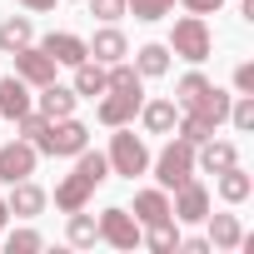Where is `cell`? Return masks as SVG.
I'll list each match as a JSON object with an SVG mask.
<instances>
[{"label": "cell", "mask_w": 254, "mask_h": 254, "mask_svg": "<svg viewBox=\"0 0 254 254\" xmlns=\"http://www.w3.org/2000/svg\"><path fill=\"white\" fill-rule=\"evenodd\" d=\"M110 170L115 175H125V180H135V175H145L150 170V150H145V140L135 135V130H125V125H115V140H110Z\"/></svg>", "instance_id": "cell-1"}, {"label": "cell", "mask_w": 254, "mask_h": 254, "mask_svg": "<svg viewBox=\"0 0 254 254\" xmlns=\"http://www.w3.org/2000/svg\"><path fill=\"white\" fill-rule=\"evenodd\" d=\"M170 50H175L180 60H190V65L209 60L214 40H209V25H204V15H185V20H175V30H170Z\"/></svg>", "instance_id": "cell-2"}, {"label": "cell", "mask_w": 254, "mask_h": 254, "mask_svg": "<svg viewBox=\"0 0 254 254\" xmlns=\"http://www.w3.org/2000/svg\"><path fill=\"white\" fill-rule=\"evenodd\" d=\"M85 145H90V130H85L75 115H65V120H50V130L40 135V145H35V150H45V155H55V160H60V155H80Z\"/></svg>", "instance_id": "cell-3"}, {"label": "cell", "mask_w": 254, "mask_h": 254, "mask_svg": "<svg viewBox=\"0 0 254 254\" xmlns=\"http://www.w3.org/2000/svg\"><path fill=\"white\" fill-rule=\"evenodd\" d=\"M155 175H160V190L185 185V180L194 175V145H190V140H170V145L160 150V160H155Z\"/></svg>", "instance_id": "cell-4"}, {"label": "cell", "mask_w": 254, "mask_h": 254, "mask_svg": "<svg viewBox=\"0 0 254 254\" xmlns=\"http://www.w3.org/2000/svg\"><path fill=\"white\" fill-rule=\"evenodd\" d=\"M95 224H100V239H105V244H115V249H135V244L145 239L140 219H135L130 209H120V204H110V209H105Z\"/></svg>", "instance_id": "cell-5"}, {"label": "cell", "mask_w": 254, "mask_h": 254, "mask_svg": "<svg viewBox=\"0 0 254 254\" xmlns=\"http://www.w3.org/2000/svg\"><path fill=\"white\" fill-rule=\"evenodd\" d=\"M10 55H15V75H20L30 90H40V85L55 80V60H50L40 45H20V50H10Z\"/></svg>", "instance_id": "cell-6"}, {"label": "cell", "mask_w": 254, "mask_h": 254, "mask_svg": "<svg viewBox=\"0 0 254 254\" xmlns=\"http://www.w3.org/2000/svg\"><path fill=\"white\" fill-rule=\"evenodd\" d=\"M170 214H175V219H185V224H199V219L209 214V190L190 175L185 185H175V204H170Z\"/></svg>", "instance_id": "cell-7"}, {"label": "cell", "mask_w": 254, "mask_h": 254, "mask_svg": "<svg viewBox=\"0 0 254 254\" xmlns=\"http://www.w3.org/2000/svg\"><path fill=\"white\" fill-rule=\"evenodd\" d=\"M35 145L30 140H15V145H0V180L15 185V180H30L35 175Z\"/></svg>", "instance_id": "cell-8"}, {"label": "cell", "mask_w": 254, "mask_h": 254, "mask_svg": "<svg viewBox=\"0 0 254 254\" xmlns=\"http://www.w3.org/2000/svg\"><path fill=\"white\" fill-rule=\"evenodd\" d=\"M40 50H45L55 65H70V70H75L80 60H90L85 40H80V35H70V30H55V35H45V45H40Z\"/></svg>", "instance_id": "cell-9"}, {"label": "cell", "mask_w": 254, "mask_h": 254, "mask_svg": "<svg viewBox=\"0 0 254 254\" xmlns=\"http://www.w3.org/2000/svg\"><path fill=\"white\" fill-rule=\"evenodd\" d=\"M140 105H145V95H115V90H105V100H100V125H130L135 115H140Z\"/></svg>", "instance_id": "cell-10"}, {"label": "cell", "mask_w": 254, "mask_h": 254, "mask_svg": "<svg viewBox=\"0 0 254 254\" xmlns=\"http://www.w3.org/2000/svg\"><path fill=\"white\" fill-rule=\"evenodd\" d=\"M194 165L204 170V175H219V170H229V165H239V155H234V145L229 140H204V145H194Z\"/></svg>", "instance_id": "cell-11"}, {"label": "cell", "mask_w": 254, "mask_h": 254, "mask_svg": "<svg viewBox=\"0 0 254 254\" xmlns=\"http://www.w3.org/2000/svg\"><path fill=\"white\" fill-rule=\"evenodd\" d=\"M85 50H90L100 65H115V60L130 55V40H125L115 25H105V30H95V40H85Z\"/></svg>", "instance_id": "cell-12"}, {"label": "cell", "mask_w": 254, "mask_h": 254, "mask_svg": "<svg viewBox=\"0 0 254 254\" xmlns=\"http://www.w3.org/2000/svg\"><path fill=\"white\" fill-rule=\"evenodd\" d=\"M90 194H95V180H85L80 170H75L70 180H60V185H55V204H60L65 214H70V209H85V204H90Z\"/></svg>", "instance_id": "cell-13"}, {"label": "cell", "mask_w": 254, "mask_h": 254, "mask_svg": "<svg viewBox=\"0 0 254 254\" xmlns=\"http://www.w3.org/2000/svg\"><path fill=\"white\" fill-rule=\"evenodd\" d=\"M5 204H10V214H20V219H35V214L45 209V190H40V185H30V180H15Z\"/></svg>", "instance_id": "cell-14"}, {"label": "cell", "mask_w": 254, "mask_h": 254, "mask_svg": "<svg viewBox=\"0 0 254 254\" xmlns=\"http://www.w3.org/2000/svg\"><path fill=\"white\" fill-rule=\"evenodd\" d=\"M30 110V85L20 80V75H5V80H0V115H5V120H20Z\"/></svg>", "instance_id": "cell-15"}, {"label": "cell", "mask_w": 254, "mask_h": 254, "mask_svg": "<svg viewBox=\"0 0 254 254\" xmlns=\"http://www.w3.org/2000/svg\"><path fill=\"white\" fill-rule=\"evenodd\" d=\"M140 120H145L150 135H170L180 125V105L175 100H150V105H140Z\"/></svg>", "instance_id": "cell-16"}, {"label": "cell", "mask_w": 254, "mask_h": 254, "mask_svg": "<svg viewBox=\"0 0 254 254\" xmlns=\"http://www.w3.org/2000/svg\"><path fill=\"white\" fill-rule=\"evenodd\" d=\"M135 219H140V229H150V224H160V219H175L165 190H140V194H135Z\"/></svg>", "instance_id": "cell-17"}, {"label": "cell", "mask_w": 254, "mask_h": 254, "mask_svg": "<svg viewBox=\"0 0 254 254\" xmlns=\"http://www.w3.org/2000/svg\"><path fill=\"white\" fill-rule=\"evenodd\" d=\"M75 90H65V85H40V115H50V120H65V115H75Z\"/></svg>", "instance_id": "cell-18"}, {"label": "cell", "mask_w": 254, "mask_h": 254, "mask_svg": "<svg viewBox=\"0 0 254 254\" xmlns=\"http://www.w3.org/2000/svg\"><path fill=\"white\" fill-rule=\"evenodd\" d=\"M209 219V249H239L244 244V229L234 214H204Z\"/></svg>", "instance_id": "cell-19"}, {"label": "cell", "mask_w": 254, "mask_h": 254, "mask_svg": "<svg viewBox=\"0 0 254 254\" xmlns=\"http://www.w3.org/2000/svg\"><path fill=\"white\" fill-rule=\"evenodd\" d=\"M105 90H115V95H145V75H140L135 65L115 60V65L105 70Z\"/></svg>", "instance_id": "cell-20"}, {"label": "cell", "mask_w": 254, "mask_h": 254, "mask_svg": "<svg viewBox=\"0 0 254 254\" xmlns=\"http://www.w3.org/2000/svg\"><path fill=\"white\" fill-rule=\"evenodd\" d=\"M254 194V180L239 170V165H229V170H219V199L224 204H244Z\"/></svg>", "instance_id": "cell-21"}, {"label": "cell", "mask_w": 254, "mask_h": 254, "mask_svg": "<svg viewBox=\"0 0 254 254\" xmlns=\"http://www.w3.org/2000/svg\"><path fill=\"white\" fill-rule=\"evenodd\" d=\"M190 110H194V115H204V120H209V125H214V130H219V125H224V120H229V95H224V90H214V85H209V90H204V95H199V100H194V105H190Z\"/></svg>", "instance_id": "cell-22"}, {"label": "cell", "mask_w": 254, "mask_h": 254, "mask_svg": "<svg viewBox=\"0 0 254 254\" xmlns=\"http://www.w3.org/2000/svg\"><path fill=\"white\" fill-rule=\"evenodd\" d=\"M135 70H140L145 80H160V75L170 70V45H140V50H135Z\"/></svg>", "instance_id": "cell-23"}, {"label": "cell", "mask_w": 254, "mask_h": 254, "mask_svg": "<svg viewBox=\"0 0 254 254\" xmlns=\"http://www.w3.org/2000/svg\"><path fill=\"white\" fill-rule=\"evenodd\" d=\"M75 95H90V100L105 95V65H100V60H95V65H90V60L75 65Z\"/></svg>", "instance_id": "cell-24"}, {"label": "cell", "mask_w": 254, "mask_h": 254, "mask_svg": "<svg viewBox=\"0 0 254 254\" xmlns=\"http://www.w3.org/2000/svg\"><path fill=\"white\" fill-rule=\"evenodd\" d=\"M175 130H180V140H190V145H204V140L214 135V125H209L204 115H194V110H185V115H180V125H175Z\"/></svg>", "instance_id": "cell-25"}, {"label": "cell", "mask_w": 254, "mask_h": 254, "mask_svg": "<svg viewBox=\"0 0 254 254\" xmlns=\"http://www.w3.org/2000/svg\"><path fill=\"white\" fill-rule=\"evenodd\" d=\"M30 20L25 15H15V20H5V25H0V50H20V45H30Z\"/></svg>", "instance_id": "cell-26"}, {"label": "cell", "mask_w": 254, "mask_h": 254, "mask_svg": "<svg viewBox=\"0 0 254 254\" xmlns=\"http://www.w3.org/2000/svg\"><path fill=\"white\" fill-rule=\"evenodd\" d=\"M125 10H130L135 20L150 25V20H165V15L175 10V0H125Z\"/></svg>", "instance_id": "cell-27"}, {"label": "cell", "mask_w": 254, "mask_h": 254, "mask_svg": "<svg viewBox=\"0 0 254 254\" xmlns=\"http://www.w3.org/2000/svg\"><path fill=\"white\" fill-rule=\"evenodd\" d=\"M204 90H209V80H204L199 70H190V75H185V80L175 85V105H180V110H190V105H194V100H199Z\"/></svg>", "instance_id": "cell-28"}, {"label": "cell", "mask_w": 254, "mask_h": 254, "mask_svg": "<svg viewBox=\"0 0 254 254\" xmlns=\"http://www.w3.org/2000/svg\"><path fill=\"white\" fill-rule=\"evenodd\" d=\"M65 234H70V244H95V239H100V224H95L85 209H70V229H65Z\"/></svg>", "instance_id": "cell-29"}, {"label": "cell", "mask_w": 254, "mask_h": 254, "mask_svg": "<svg viewBox=\"0 0 254 254\" xmlns=\"http://www.w3.org/2000/svg\"><path fill=\"white\" fill-rule=\"evenodd\" d=\"M150 249L155 254H170V249H180V229H175V219H160V224H150Z\"/></svg>", "instance_id": "cell-30"}, {"label": "cell", "mask_w": 254, "mask_h": 254, "mask_svg": "<svg viewBox=\"0 0 254 254\" xmlns=\"http://www.w3.org/2000/svg\"><path fill=\"white\" fill-rule=\"evenodd\" d=\"M15 125H20V140H30V145H40V135L50 130V115H40V110H25V115H20Z\"/></svg>", "instance_id": "cell-31"}, {"label": "cell", "mask_w": 254, "mask_h": 254, "mask_svg": "<svg viewBox=\"0 0 254 254\" xmlns=\"http://www.w3.org/2000/svg\"><path fill=\"white\" fill-rule=\"evenodd\" d=\"M229 120H234V130H254V95L229 100Z\"/></svg>", "instance_id": "cell-32"}, {"label": "cell", "mask_w": 254, "mask_h": 254, "mask_svg": "<svg viewBox=\"0 0 254 254\" xmlns=\"http://www.w3.org/2000/svg\"><path fill=\"white\" fill-rule=\"evenodd\" d=\"M5 249H10V254H35V249H40V234H35V229H10V234H5Z\"/></svg>", "instance_id": "cell-33"}, {"label": "cell", "mask_w": 254, "mask_h": 254, "mask_svg": "<svg viewBox=\"0 0 254 254\" xmlns=\"http://www.w3.org/2000/svg\"><path fill=\"white\" fill-rule=\"evenodd\" d=\"M85 5H90L100 20H120V15H125V0H85Z\"/></svg>", "instance_id": "cell-34"}, {"label": "cell", "mask_w": 254, "mask_h": 254, "mask_svg": "<svg viewBox=\"0 0 254 254\" xmlns=\"http://www.w3.org/2000/svg\"><path fill=\"white\" fill-rule=\"evenodd\" d=\"M234 90H239V95H254V65H249V60L234 65Z\"/></svg>", "instance_id": "cell-35"}, {"label": "cell", "mask_w": 254, "mask_h": 254, "mask_svg": "<svg viewBox=\"0 0 254 254\" xmlns=\"http://www.w3.org/2000/svg\"><path fill=\"white\" fill-rule=\"evenodd\" d=\"M180 5H185L190 15H214V10L224 5V0H180Z\"/></svg>", "instance_id": "cell-36"}, {"label": "cell", "mask_w": 254, "mask_h": 254, "mask_svg": "<svg viewBox=\"0 0 254 254\" xmlns=\"http://www.w3.org/2000/svg\"><path fill=\"white\" fill-rule=\"evenodd\" d=\"M180 249H190V254H209V239H180Z\"/></svg>", "instance_id": "cell-37"}, {"label": "cell", "mask_w": 254, "mask_h": 254, "mask_svg": "<svg viewBox=\"0 0 254 254\" xmlns=\"http://www.w3.org/2000/svg\"><path fill=\"white\" fill-rule=\"evenodd\" d=\"M20 5H25V10H35V15H40V10H55V0H20Z\"/></svg>", "instance_id": "cell-38"}, {"label": "cell", "mask_w": 254, "mask_h": 254, "mask_svg": "<svg viewBox=\"0 0 254 254\" xmlns=\"http://www.w3.org/2000/svg\"><path fill=\"white\" fill-rule=\"evenodd\" d=\"M5 219H10V204H5V199H0V229H5Z\"/></svg>", "instance_id": "cell-39"}]
</instances>
